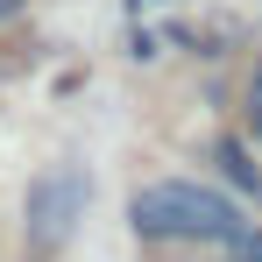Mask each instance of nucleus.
I'll return each instance as SVG.
<instances>
[{
  "label": "nucleus",
  "instance_id": "39448f33",
  "mask_svg": "<svg viewBox=\"0 0 262 262\" xmlns=\"http://www.w3.org/2000/svg\"><path fill=\"white\" fill-rule=\"evenodd\" d=\"M7 14H21V0H0V21H7Z\"/></svg>",
  "mask_w": 262,
  "mask_h": 262
},
{
  "label": "nucleus",
  "instance_id": "7ed1b4c3",
  "mask_svg": "<svg viewBox=\"0 0 262 262\" xmlns=\"http://www.w3.org/2000/svg\"><path fill=\"white\" fill-rule=\"evenodd\" d=\"M213 163H220L227 177H234V184H241L248 199H262V170L248 163V149H241V142H227V135H220V142H213Z\"/></svg>",
  "mask_w": 262,
  "mask_h": 262
},
{
  "label": "nucleus",
  "instance_id": "f03ea898",
  "mask_svg": "<svg viewBox=\"0 0 262 262\" xmlns=\"http://www.w3.org/2000/svg\"><path fill=\"white\" fill-rule=\"evenodd\" d=\"M85 199H92V177L78 163H57L29 184V248L50 255V248H64L71 234H78V220H85Z\"/></svg>",
  "mask_w": 262,
  "mask_h": 262
},
{
  "label": "nucleus",
  "instance_id": "20e7f679",
  "mask_svg": "<svg viewBox=\"0 0 262 262\" xmlns=\"http://www.w3.org/2000/svg\"><path fill=\"white\" fill-rule=\"evenodd\" d=\"M248 128L262 135V64H255V78H248Z\"/></svg>",
  "mask_w": 262,
  "mask_h": 262
},
{
  "label": "nucleus",
  "instance_id": "f257e3e1",
  "mask_svg": "<svg viewBox=\"0 0 262 262\" xmlns=\"http://www.w3.org/2000/svg\"><path fill=\"white\" fill-rule=\"evenodd\" d=\"M128 220H135V234H149V241H227V248L248 241V213L234 199L206 191V184H191V177L142 184Z\"/></svg>",
  "mask_w": 262,
  "mask_h": 262
}]
</instances>
